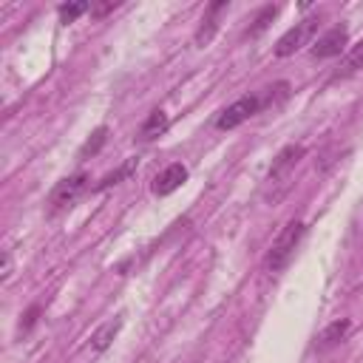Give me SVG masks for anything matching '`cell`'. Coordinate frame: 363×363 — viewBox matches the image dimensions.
<instances>
[{"instance_id": "5bb4252c", "label": "cell", "mask_w": 363, "mask_h": 363, "mask_svg": "<svg viewBox=\"0 0 363 363\" xmlns=\"http://www.w3.org/2000/svg\"><path fill=\"white\" fill-rule=\"evenodd\" d=\"M105 139H108V128L102 125V128H96V130L91 133V139H88V142L79 147V159H88V156H94V153H96V150L105 145Z\"/></svg>"}, {"instance_id": "4fadbf2b", "label": "cell", "mask_w": 363, "mask_h": 363, "mask_svg": "<svg viewBox=\"0 0 363 363\" xmlns=\"http://www.w3.org/2000/svg\"><path fill=\"white\" fill-rule=\"evenodd\" d=\"M278 14V6H264L261 11H258V17L252 20V26L247 28V37H258L269 23H272V17Z\"/></svg>"}, {"instance_id": "8992f818", "label": "cell", "mask_w": 363, "mask_h": 363, "mask_svg": "<svg viewBox=\"0 0 363 363\" xmlns=\"http://www.w3.org/2000/svg\"><path fill=\"white\" fill-rule=\"evenodd\" d=\"M349 43V28L346 26H335L329 28L326 34L318 37V43L312 45V57L315 60H329V57H337Z\"/></svg>"}, {"instance_id": "ac0fdd59", "label": "cell", "mask_w": 363, "mask_h": 363, "mask_svg": "<svg viewBox=\"0 0 363 363\" xmlns=\"http://www.w3.org/2000/svg\"><path fill=\"white\" fill-rule=\"evenodd\" d=\"M9 269H11V255L6 252L3 255V278H9Z\"/></svg>"}, {"instance_id": "9c48e42d", "label": "cell", "mask_w": 363, "mask_h": 363, "mask_svg": "<svg viewBox=\"0 0 363 363\" xmlns=\"http://www.w3.org/2000/svg\"><path fill=\"white\" fill-rule=\"evenodd\" d=\"M167 125H170L167 113L156 108V111H150V113H147V119L142 122V128H139L136 139H139V142H153L156 136H162V133L167 130Z\"/></svg>"}, {"instance_id": "277c9868", "label": "cell", "mask_w": 363, "mask_h": 363, "mask_svg": "<svg viewBox=\"0 0 363 363\" xmlns=\"http://www.w3.org/2000/svg\"><path fill=\"white\" fill-rule=\"evenodd\" d=\"M318 17H303L301 23H295L289 31L281 34V40L275 43V57H292L295 51H301L303 45H309V40L318 31Z\"/></svg>"}, {"instance_id": "8fae6325", "label": "cell", "mask_w": 363, "mask_h": 363, "mask_svg": "<svg viewBox=\"0 0 363 363\" xmlns=\"http://www.w3.org/2000/svg\"><path fill=\"white\" fill-rule=\"evenodd\" d=\"M349 329H352V320H335V323H329L323 332H320V337H318V349L320 352H326V349H332V346H337L346 335H349Z\"/></svg>"}, {"instance_id": "52a82bcc", "label": "cell", "mask_w": 363, "mask_h": 363, "mask_svg": "<svg viewBox=\"0 0 363 363\" xmlns=\"http://www.w3.org/2000/svg\"><path fill=\"white\" fill-rule=\"evenodd\" d=\"M184 182H187V167H184L182 162H173V164H167V167L153 179V193H156V196H170V193L179 190Z\"/></svg>"}, {"instance_id": "6da1fadb", "label": "cell", "mask_w": 363, "mask_h": 363, "mask_svg": "<svg viewBox=\"0 0 363 363\" xmlns=\"http://www.w3.org/2000/svg\"><path fill=\"white\" fill-rule=\"evenodd\" d=\"M301 156H303V145H286V147L272 159V167H269V173H267V193H264L269 201H278V199L289 190L292 173H295Z\"/></svg>"}, {"instance_id": "7c38bea8", "label": "cell", "mask_w": 363, "mask_h": 363, "mask_svg": "<svg viewBox=\"0 0 363 363\" xmlns=\"http://www.w3.org/2000/svg\"><path fill=\"white\" fill-rule=\"evenodd\" d=\"M119 326H122V320L116 318V320H108V323H102L94 335H91V346L96 349V352H105L108 346H111V340L116 337V332H119Z\"/></svg>"}, {"instance_id": "2e32d148", "label": "cell", "mask_w": 363, "mask_h": 363, "mask_svg": "<svg viewBox=\"0 0 363 363\" xmlns=\"http://www.w3.org/2000/svg\"><path fill=\"white\" fill-rule=\"evenodd\" d=\"M133 167H136V159H130V162H128V164H122L119 170H113V173H108V176H105V179H102L99 184H96V190H105V187H111V184H116L119 179H125V176H130V173H133Z\"/></svg>"}, {"instance_id": "7a4b0ae2", "label": "cell", "mask_w": 363, "mask_h": 363, "mask_svg": "<svg viewBox=\"0 0 363 363\" xmlns=\"http://www.w3.org/2000/svg\"><path fill=\"white\" fill-rule=\"evenodd\" d=\"M303 233H306L303 221H298V218L286 221V227L275 235V241H272V247H269V252H267L264 267H267L269 272H281V269L292 261V255H295V250H298V244H301Z\"/></svg>"}, {"instance_id": "3957f363", "label": "cell", "mask_w": 363, "mask_h": 363, "mask_svg": "<svg viewBox=\"0 0 363 363\" xmlns=\"http://www.w3.org/2000/svg\"><path fill=\"white\" fill-rule=\"evenodd\" d=\"M261 108H264V94H247V96L235 99L233 105H227V108L218 113L216 128H218V130H233V128H238L241 122H247L250 116H255Z\"/></svg>"}, {"instance_id": "ba28073f", "label": "cell", "mask_w": 363, "mask_h": 363, "mask_svg": "<svg viewBox=\"0 0 363 363\" xmlns=\"http://www.w3.org/2000/svg\"><path fill=\"white\" fill-rule=\"evenodd\" d=\"M227 6H230V3H224V0H218V3H213V6H207L204 20H201V28L196 31V45H207V43L213 40V34H216V28H218V14H221V11H227Z\"/></svg>"}, {"instance_id": "9a60e30c", "label": "cell", "mask_w": 363, "mask_h": 363, "mask_svg": "<svg viewBox=\"0 0 363 363\" xmlns=\"http://www.w3.org/2000/svg\"><path fill=\"white\" fill-rule=\"evenodd\" d=\"M85 11H91V6L88 3H62L60 9H57V14H60V23H74L79 14H85Z\"/></svg>"}, {"instance_id": "e0dca14e", "label": "cell", "mask_w": 363, "mask_h": 363, "mask_svg": "<svg viewBox=\"0 0 363 363\" xmlns=\"http://www.w3.org/2000/svg\"><path fill=\"white\" fill-rule=\"evenodd\" d=\"M113 9H119V3L113 0V3H99V6H91V14L94 17H105L108 11H113Z\"/></svg>"}, {"instance_id": "5b68a950", "label": "cell", "mask_w": 363, "mask_h": 363, "mask_svg": "<svg viewBox=\"0 0 363 363\" xmlns=\"http://www.w3.org/2000/svg\"><path fill=\"white\" fill-rule=\"evenodd\" d=\"M88 187V176L85 173H74V176H65L54 184V190L48 193V210L51 213H60L65 207H71Z\"/></svg>"}, {"instance_id": "30bf717a", "label": "cell", "mask_w": 363, "mask_h": 363, "mask_svg": "<svg viewBox=\"0 0 363 363\" xmlns=\"http://www.w3.org/2000/svg\"><path fill=\"white\" fill-rule=\"evenodd\" d=\"M360 68H363V40L346 51V57L340 60V65H337V71L332 74V79H346V77L357 74Z\"/></svg>"}]
</instances>
